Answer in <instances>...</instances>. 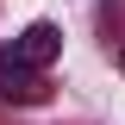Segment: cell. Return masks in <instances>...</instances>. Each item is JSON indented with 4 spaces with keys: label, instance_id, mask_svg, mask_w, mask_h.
<instances>
[{
    "label": "cell",
    "instance_id": "obj_1",
    "mask_svg": "<svg viewBox=\"0 0 125 125\" xmlns=\"http://www.w3.org/2000/svg\"><path fill=\"white\" fill-rule=\"evenodd\" d=\"M56 56H62V31L50 19H38V25H25L13 44L0 50V75H50Z\"/></svg>",
    "mask_w": 125,
    "mask_h": 125
},
{
    "label": "cell",
    "instance_id": "obj_2",
    "mask_svg": "<svg viewBox=\"0 0 125 125\" xmlns=\"http://www.w3.org/2000/svg\"><path fill=\"white\" fill-rule=\"evenodd\" d=\"M0 100L38 106V100H50V81H44V75H0Z\"/></svg>",
    "mask_w": 125,
    "mask_h": 125
},
{
    "label": "cell",
    "instance_id": "obj_3",
    "mask_svg": "<svg viewBox=\"0 0 125 125\" xmlns=\"http://www.w3.org/2000/svg\"><path fill=\"white\" fill-rule=\"evenodd\" d=\"M119 69H125V50H119Z\"/></svg>",
    "mask_w": 125,
    "mask_h": 125
}]
</instances>
